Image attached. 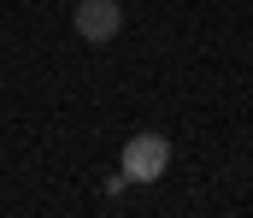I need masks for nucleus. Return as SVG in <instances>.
<instances>
[{"mask_svg":"<svg viewBox=\"0 0 253 218\" xmlns=\"http://www.w3.org/2000/svg\"><path fill=\"white\" fill-rule=\"evenodd\" d=\"M165 165H171V142L153 130H141L124 147V183H153V177H165Z\"/></svg>","mask_w":253,"mask_h":218,"instance_id":"f257e3e1","label":"nucleus"},{"mask_svg":"<svg viewBox=\"0 0 253 218\" xmlns=\"http://www.w3.org/2000/svg\"><path fill=\"white\" fill-rule=\"evenodd\" d=\"M118 24H124L118 0H77V36L83 42H112Z\"/></svg>","mask_w":253,"mask_h":218,"instance_id":"f03ea898","label":"nucleus"}]
</instances>
